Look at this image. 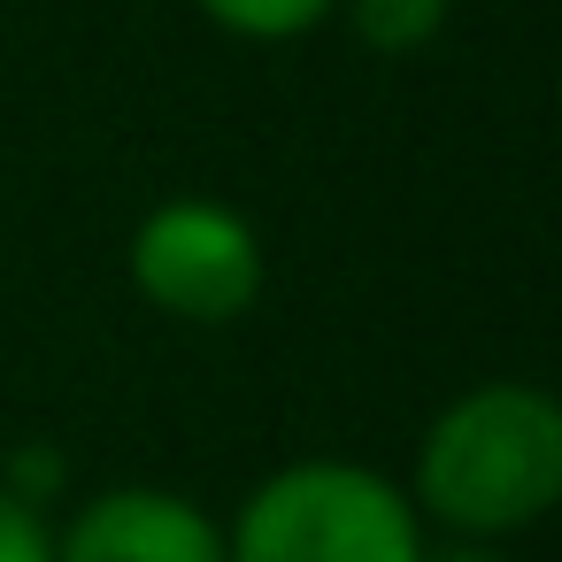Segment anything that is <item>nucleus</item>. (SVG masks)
<instances>
[{
  "instance_id": "nucleus-1",
  "label": "nucleus",
  "mask_w": 562,
  "mask_h": 562,
  "mask_svg": "<svg viewBox=\"0 0 562 562\" xmlns=\"http://www.w3.org/2000/svg\"><path fill=\"white\" fill-rule=\"evenodd\" d=\"M408 508L424 516V531L447 539H516L531 531L554 501H562V408L547 385L524 378H485L470 393H454L424 439H416V470H408Z\"/></svg>"
},
{
  "instance_id": "nucleus-2",
  "label": "nucleus",
  "mask_w": 562,
  "mask_h": 562,
  "mask_svg": "<svg viewBox=\"0 0 562 562\" xmlns=\"http://www.w3.org/2000/svg\"><path fill=\"white\" fill-rule=\"evenodd\" d=\"M424 516L401 477L308 454L270 470L224 524V562H424Z\"/></svg>"
},
{
  "instance_id": "nucleus-3",
  "label": "nucleus",
  "mask_w": 562,
  "mask_h": 562,
  "mask_svg": "<svg viewBox=\"0 0 562 562\" xmlns=\"http://www.w3.org/2000/svg\"><path fill=\"white\" fill-rule=\"evenodd\" d=\"M132 285L178 324H232L262 301V239L232 201H162L132 232Z\"/></svg>"
},
{
  "instance_id": "nucleus-4",
  "label": "nucleus",
  "mask_w": 562,
  "mask_h": 562,
  "mask_svg": "<svg viewBox=\"0 0 562 562\" xmlns=\"http://www.w3.org/2000/svg\"><path fill=\"white\" fill-rule=\"evenodd\" d=\"M55 562H224V524L170 485H109L55 524Z\"/></svg>"
},
{
  "instance_id": "nucleus-5",
  "label": "nucleus",
  "mask_w": 562,
  "mask_h": 562,
  "mask_svg": "<svg viewBox=\"0 0 562 562\" xmlns=\"http://www.w3.org/2000/svg\"><path fill=\"white\" fill-rule=\"evenodd\" d=\"M331 16H347V32H355L370 55H416V47L439 40L447 0H339Z\"/></svg>"
},
{
  "instance_id": "nucleus-6",
  "label": "nucleus",
  "mask_w": 562,
  "mask_h": 562,
  "mask_svg": "<svg viewBox=\"0 0 562 562\" xmlns=\"http://www.w3.org/2000/svg\"><path fill=\"white\" fill-rule=\"evenodd\" d=\"M193 9L232 32V40H255V47H278V40H308L339 0H193Z\"/></svg>"
},
{
  "instance_id": "nucleus-7",
  "label": "nucleus",
  "mask_w": 562,
  "mask_h": 562,
  "mask_svg": "<svg viewBox=\"0 0 562 562\" xmlns=\"http://www.w3.org/2000/svg\"><path fill=\"white\" fill-rule=\"evenodd\" d=\"M0 562H55V524L24 493L0 485Z\"/></svg>"
},
{
  "instance_id": "nucleus-8",
  "label": "nucleus",
  "mask_w": 562,
  "mask_h": 562,
  "mask_svg": "<svg viewBox=\"0 0 562 562\" xmlns=\"http://www.w3.org/2000/svg\"><path fill=\"white\" fill-rule=\"evenodd\" d=\"M424 562H508L493 539H424Z\"/></svg>"
}]
</instances>
